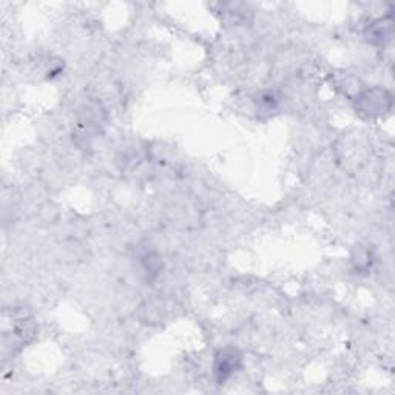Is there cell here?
Listing matches in <instances>:
<instances>
[{"label": "cell", "instance_id": "6da1fadb", "mask_svg": "<svg viewBox=\"0 0 395 395\" xmlns=\"http://www.w3.org/2000/svg\"><path fill=\"white\" fill-rule=\"evenodd\" d=\"M392 107V95L384 88L375 87L361 91L355 102V108L366 116H380Z\"/></svg>", "mask_w": 395, "mask_h": 395}, {"label": "cell", "instance_id": "7a4b0ae2", "mask_svg": "<svg viewBox=\"0 0 395 395\" xmlns=\"http://www.w3.org/2000/svg\"><path fill=\"white\" fill-rule=\"evenodd\" d=\"M241 363H242V356L240 351L233 349V347H225V349L220 351L215 356V366H213L216 381L224 383L225 380H229L232 375L241 368Z\"/></svg>", "mask_w": 395, "mask_h": 395}, {"label": "cell", "instance_id": "3957f363", "mask_svg": "<svg viewBox=\"0 0 395 395\" xmlns=\"http://www.w3.org/2000/svg\"><path fill=\"white\" fill-rule=\"evenodd\" d=\"M391 33H392V22H391V16L386 19H380V21L374 22L368 31H366V37L368 41L374 45H384L391 39Z\"/></svg>", "mask_w": 395, "mask_h": 395}, {"label": "cell", "instance_id": "277c9868", "mask_svg": "<svg viewBox=\"0 0 395 395\" xmlns=\"http://www.w3.org/2000/svg\"><path fill=\"white\" fill-rule=\"evenodd\" d=\"M143 267L147 278L153 279L159 275V272L163 269V261L155 253H147V255L143 258Z\"/></svg>", "mask_w": 395, "mask_h": 395}]
</instances>
